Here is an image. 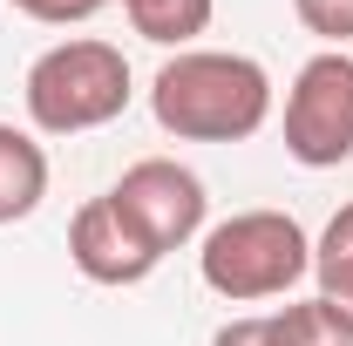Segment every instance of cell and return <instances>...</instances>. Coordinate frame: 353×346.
I'll use <instances>...</instances> for the list:
<instances>
[{"label":"cell","instance_id":"obj_1","mask_svg":"<svg viewBox=\"0 0 353 346\" xmlns=\"http://www.w3.org/2000/svg\"><path fill=\"white\" fill-rule=\"evenodd\" d=\"M150 116L176 143H252L272 123V75L238 48H183L150 82Z\"/></svg>","mask_w":353,"mask_h":346},{"label":"cell","instance_id":"obj_2","mask_svg":"<svg viewBox=\"0 0 353 346\" xmlns=\"http://www.w3.org/2000/svg\"><path fill=\"white\" fill-rule=\"evenodd\" d=\"M130 61L116 41H95V34H75V41H54L48 54H34L28 82H21V102H28V123L41 136H88L102 123H116L130 109Z\"/></svg>","mask_w":353,"mask_h":346},{"label":"cell","instance_id":"obj_3","mask_svg":"<svg viewBox=\"0 0 353 346\" xmlns=\"http://www.w3.org/2000/svg\"><path fill=\"white\" fill-rule=\"evenodd\" d=\"M197 272L231 305L285 299L312 272V238L299 231V217H285V211H238V217H224V224L204 231Z\"/></svg>","mask_w":353,"mask_h":346},{"label":"cell","instance_id":"obj_4","mask_svg":"<svg viewBox=\"0 0 353 346\" xmlns=\"http://www.w3.org/2000/svg\"><path fill=\"white\" fill-rule=\"evenodd\" d=\"M285 156L306 170H340L353 156V54L319 48L285 88Z\"/></svg>","mask_w":353,"mask_h":346},{"label":"cell","instance_id":"obj_5","mask_svg":"<svg viewBox=\"0 0 353 346\" xmlns=\"http://www.w3.org/2000/svg\"><path fill=\"white\" fill-rule=\"evenodd\" d=\"M123 211H130V224L170 258V252H183L190 238H204V217H211V197H204V176L183 170L176 156H143V163H130V170L116 176V190H109Z\"/></svg>","mask_w":353,"mask_h":346},{"label":"cell","instance_id":"obj_6","mask_svg":"<svg viewBox=\"0 0 353 346\" xmlns=\"http://www.w3.org/2000/svg\"><path fill=\"white\" fill-rule=\"evenodd\" d=\"M68 258H75V272L88 285H143L163 265V252L130 224V211L116 197H88L68 217Z\"/></svg>","mask_w":353,"mask_h":346},{"label":"cell","instance_id":"obj_7","mask_svg":"<svg viewBox=\"0 0 353 346\" xmlns=\"http://www.w3.org/2000/svg\"><path fill=\"white\" fill-rule=\"evenodd\" d=\"M41 197H48V150L28 130L0 123V224L34 217Z\"/></svg>","mask_w":353,"mask_h":346},{"label":"cell","instance_id":"obj_8","mask_svg":"<svg viewBox=\"0 0 353 346\" xmlns=\"http://www.w3.org/2000/svg\"><path fill=\"white\" fill-rule=\"evenodd\" d=\"M123 14H130V28L143 34V41L176 48V54H183V48L211 28L218 0H123Z\"/></svg>","mask_w":353,"mask_h":346},{"label":"cell","instance_id":"obj_9","mask_svg":"<svg viewBox=\"0 0 353 346\" xmlns=\"http://www.w3.org/2000/svg\"><path fill=\"white\" fill-rule=\"evenodd\" d=\"M312 278H319V299L353 326V204H340L333 224L319 231V245H312Z\"/></svg>","mask_w":353,"mask_h":346},{"label":"cell","instance_id":"obj_10","mask_svg":"<svg viewBox=\"0 0 353 346\" xmlns=\"http://www.w3.org/2000/svg\"><path fill=\"white\" fill-rule=\"evenodd\" d=\"M272 319H279V340L285 346H353V326L326 299H299L285 312H272Z\"/></svg>","mask_w":353,"mask_h":346},{"label":"cell","instance_id":"obj_11","mask_svg":"<svg viewBox=\"0 0 353 346\" xmlns=\"http://www.w3.org/2000/svg\"><path fill=\"white\" fill-rule=\"evenodd\" d=\"M292 14H299V28L319 34L326 48L353 41V0H292Z\"/></svg>","mask_w":353,"mask_h":346},{"label":"cell","instance_id":"obj_12","mask_svg":"<svg viewBox=\"0 0 353 346\" xmlns=\"http://www.w3.org/2000/svg\"><path fill=\"white\" fill-rule=\"evenodd\" d=\"M14 14H28V21H41V28H82V21H95L109 0H7Z\"/></svg>","mask_w":353,"mask_h":346},{"label":"cell","instance_id":"obj_13","mask_svg":"<svg viewBox=\"0 0 353 346\" xmlns=\"http://www.w3.org/2000/svg\"><path fill=\"white\" fill-rule=\"evenodd\" d=\"M211 346H285V340H279V319L259 312V319H231V326H218Z\"/></svg>","mask_w":353,"mask_h":346}]
</instances>
